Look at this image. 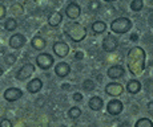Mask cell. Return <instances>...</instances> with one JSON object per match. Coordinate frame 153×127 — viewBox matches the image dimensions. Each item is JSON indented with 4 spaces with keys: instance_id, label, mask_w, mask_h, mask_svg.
Wrapping results in <instances>:
<instances>
[{
    "instance_id": "obj_7",
    "label": "cell",
    "mask_w": 153,
    "mask_h": 127,
    "mask_svg": "<svg viewBox=\"0 0 153 127\" xmlns=\"http://www.w3.org/2000/svg\"><path fill=\"white\" fill-rule=\"evenodd\" d=\"M119 46V40L113 35H108L107 37L102 40V49L105 52H114Z\"/></svg>"
},
{
    "instance_id": "obj_36",
    "label": "cell",
    "mask_w": 153,
    "mask_h": 127,
    "mask_svg": "<svg viewBox=\"0 0 153 127\" xmlns=\"http://www.w3.org/2000/svg\"><path fill=\"white\" fill-rule=\"evenodd\" d=\"M3 73H4V70H3V69H1V68H0V77H1V76H3Z\"/></svg>"
},
{
    "instance_id": "obj_10",
    "label": "cell",
    "mask_w": 153,
    "mask_h": 127,
    "mask_svg": "<svg viewBox=\"0 0 153 127\" xmlns=\"http://www.w3.org/2000/svg\"><path fill=\"white\" fill-rule=\"evenodd\" d=\"M23 97V91L17 87H10L4 91V98L8 102H16L17 99H20Z\"/></svg>"
},
{
    "instance_id": "obj_3",
    "label": "cell",
    "mask_w": 153,
    "mask_h": 127,
    "mask_svg": "<svg viewBox=\"0 0 153 127\" xmlns=\"http://www.w3.org/2000/svg\"><path fill=\"white\" fill-rule=\"evenodd\" d=\"M131 28H132V21L128 17H117L111 24L112 32L116 35H124L131 31Z\"/></svg>"
},
{
    "instance_id": "obj_15",
    "label": "cell",
    "mask_w": 153,
    "mask_h": 127,
    "mask_svg": "<svg viewBox=\"0 0 153 127\" xmlns=\"http://www.w3.org/2000/svg\"><path fill=\"white\" fill-rule=\"evenodd\" d=\"M42 87H43V81H42L40 78H33V79H31V81L28 82V85H27V90H28L31 94L39 93V91L42 90Z\"/></svg>"
},
{
    "instance_id": "obj_6",
    "label": "cell",
    "mask_w": 153,
    "mask_h": 127,
    "mask_svg": "<svg viewBox=\"0 0 153 127\" xmlns=\"http://www.w3.org/2000/svg\"><path fill=\"white\" fill-rule=\"evenodd\" d=\"M123 110H124V105H123L121 101H119V99H112V101H109L107 103V111L108 114L111 115H119L123 113Z\"/></svg>"
},
{
    "instance_id": "obj_21",
    "label": "cell",
    "mask_w": 153,
    "mask_h": 127,
    "mask_svg": "<svg viewBox=\"0 0 153 127\" xmlns=\"http://www.w3.org/2000/svg\"><path fill=\"white\" fill-rule=\"evenodd\" d=\"M4 28L8 32H13L17 28V21L15 19H12V17H10V19H7L4 21Z\"/></svg>"
},
{
    "instance_id": "obj_25",
    "label": "cell",
    "mask_w": 153,
    "mask_h": 127,
    "mask_svg": "<svg viewBox=\"0 0 153 127\" xmlns=\"http://www.w3.org/2000/svg\"><path fill=\"white\" fill-rule=\"evenodd\" d=\"M11 12L13 15H16V16H22V15L24 13V8H23V5H20L19 3H15V4L11 5Z\"/></svg>"
},
{
    "instance_id": "obj_9",
    "label": "cell",
    "mask_w": 153,
    "mask_h": 127,
    "mask_svg": "<svg viewBox=\"0 0 153 127\" xmlns=\"http://www.w3.org/2000/svg\"><path fill=\"white\" fill-rule=\"evenodd\" d=\"M65 15L69 17L71 20H76L80 17L81 15V8L77 3H69L65 8Z\"/></svg>"
},
{
    "instance_id": "obj_19",
    "label": "cell",
    "mask_w": 153,
    "mask_h": 127,
    "mask_svg": "<svg viewBox=\"0 0 153 127\" xmlns=\"http://www.w3.org/2000/svg\"><path fill=\"white\" fill-rule=\"evenodd\" d=\"M141 90V84L137 79H129L126 84V91L131 94H137Z\"/></svg>"
},
{
    "instance_id": "obj_27",
    "label": "cell",
    "mask_w": 153,
    "mask_h": 127,
    "mask_svg": "<svg viewBox=\"0 0 153 127\" xmlns=\"http://www.w3.org/2000/svg\"><path fill=\"white\" fill-rule=\"evenodd\" d=\"M4 62L8 65V66H12V65L16 64V56L12 54V53H10V54L4 56Z\"/></svg>"
},
{
    "instance_id": "obj_4",
    "label": "cell",
    "mask_w": 153,
    "mask_h": 127,
    "mask_svg": "<svg viewBox=\"0 0 153 127\" xmlns=\"http://www.w3.org/2000/svg\"><path fill=\"white\" fill-rule=\"evenodd\" d=\"M36 64L42 70H48L55 64V60L52 57V54H49V53H42L36 57Z\"/></svg>"
},
{
    "instance_id": "obj_8",
    "label": "cell",
    "mask_w": 153,
    "mask_h": 127,
    "mask_svg": "<svg viewBox=\"0 0 153 127\" xmlns=\"http://www.w3.org/2000/svg\"><path fill=\"white\" fill-rule=\"evenodd\" d=\"M123 91H124V87H123V85L119 84V82H109V84L105 85V93L111 97L121 95Z\"/></svg>"
},
{
    "instance_id": "obj_33",
    "label": "cell",
    "mask_w": 153,
    "mask_h": 127,
    "mask_svg": "<svg viewBox=\"0 0 153 127\" xmlns=\"http://www.w3.org/2000/svg\"><path fill=\"white\" fill-rule=\"evenodd\" d=\"M146 106H148V107H146V109H148V113L153 114V102H148V105H146Z\"/></svg>"
},
{
    "instance_id": "obj_28",
    "label": "cell",
    "mask_w": 153,
    "mask_h": 127,
    "mask_svg": "<svg viewBox=\"0 0 153 127\" xmlns=\"http://www.w3.org/2000/svg\"><path fill=\"white\" fill-rule=\"evenodd\" d=\"M88 8H89V11H92V12H97L100 8H101V4H100L99 0H92V1L89 3V5H88Z\"/></svg>"
},
{
    "instance_id": "obj_2",
    "label": "cell",
    "mask_w": 153,
    "mask_h": 127,
    "mask_svg": "<svg viewBox=\"0 0 153 127\" xmlns=\"http://www.w3.org/2000/svg\"><path fill=\"white\" fill-rule=\"evenodd\" d=\"M65 33L73 43H81L87 37V28L80 23H69L65 28Z\"/></svg>"
},
{
    "instance_id": "obj_37",
    "label": "cell",
    "mask_w": 153,
    "mask_h": 127,
    "mask_svg": "<svg viewBox=\"0 0 153 127\" xmlns=\"http://www.w3.org/2000/svg\"><path fill=\"white\" fill-rule=\"evenodd\" d=\"M104 1H107V3H112V1H116V0H104Z\"/></svg>"
},
{
    "instance_id": "obj_23",
    "label": "cell",
    "mask_w": 153,
    "mask_h": 127,
    "mask_svg": "<svg viewBox=\"0 0 153 127\" xmlns=\"http://www.w3.org/2000/svg\"><path fill=\"white\" fill-rule=\"evenodd\" d=\"M144 7V3L143 0H132L131 1V10L133 12H140Z\"/></svg>"
},
{
    "instance_id": "obj_13",
    "label": "cell",
    "mask_w": 153,
    "mask_h": 127,
    "mask_svg": "<svg viewBox=\"0 0 153 127\" xmlns=\"http://www.w3.org/2000/svg\"><path fill=\"white\" fill-rule=\"evenodd\" d=\"M53 52L56 53V56H59L61 58L67 57L69 53V46L63 41H57V43L53 44Z\"/></svg>"
},
{
    "instance_id": "obj_35",
    "label": "cell",
    "mask_w": 153,
    "mask_h": 127,
    "mask_svg": "<svg viewBox=\"0 0 153 127\" xmlns=\"http://www.w3.org/2000/svg\"><path fill=\"white\" fill-rule=\"evenodd\" d=\"M148 21H149V25H151V26H152V28H153V13L151 15V16H149Z\"/></svg>"
},
{
    "instance_id": "obj_32",
    "label": "cell",
    "mask_w": 153,
    "mask_h": 127,
    "mask_svg": "<svg viewBox=\"0 0 153 127\" xmlns=\"http://www.w3.org/2000/svg\"><path fill=\"white\" fill-rule=\"evenodd\" d=\"M83 57H84V53H81V52H76V54H75V58H76V60H81Z\"/></svg>"
},
{
    "instance_id": "obj_20",
    "label": "cell",
    "mask_w": 153,
    "mask_h": 127,
    "mask_svg": "<svg viewBox=\"0 0 153 127\" xmlns=\"http://www.w3.org/2000/svg\"><path fill=\"white\" fill-rule=\"evenodd\" d=\"M92 31H93V33H96V35L102 33V32L107 31V24H105L104 21H101V20H97V21H95L92 24Z\"/></svg>"
},
{
    "instance_id": "obj_17",
    "label": "cell",
    "mask_w": 153,
    "mask_h": 127,
    "mask_svg": "<svg viewBox=\"0 0 153 127\" xmlns=\"http://www.w3.org/2000/svg\"><path fill=\"white\" fill-rule=\"evenodd\" d=\"M61 21H63V13H61L60 11H55V12H52V15H49V17H48V24L51 26H57Z\"/></svg>"
},
{
    "instance_id": "obj_14",
    "label": "cell",
    "mask_w": 153,
    "mask_h": 127,
    "mask_svg": "<svg viewBox=\"0 0 153 127\" xmlns=\"http://www.w3.org/2000/svg\"><path fill=\"white\" fill-rule=\"evenodd\" d=\"M71 73V66L67 62H59V64H56L55 65V74L56 76H59V77H67Z\"/></svg>"
},
{
    "instance_id": "obj_29",
    "label": "cell",
    "mask_w": 153,
    "mask_h": 127,
    "mask_svg": "<svg viewBox=\"0 0 153 127\" xmlns=\"http://www.w3.org/2000/svg\"><path fill=\"white\" fill-rule=\"evenodd\" d=\"M0 127H12V122L10 119H7V118H4L0 122Z\"/></svg>"
},
{
    "instance_id": "obj_1",
    "label": "cell",
    "mask_w": 153,
    "mask_h": 127,
    "mask_svg": "<svg viewBox=\"0 0 153 127\" xmlns=\"http://www.w3.org/2000/svg\"><path fill=\"white\" fill-rule=\"evenodd\" d=\"M145 51L141 46H134L128 52L126 56V66L131 74L140 76L145 69Z\"/></svg>"
},
{
    "instance_id": "obj_11",
    "label": "cell",
    "mask_w": 153,
    "mask_h": 127,
    "mask_svg": "<svg viewBox=\"0 0 153 127\" xmlns=\"http://www.w3.org/2000/svg\"><path fill=\"white\" fill-rule=\"evenodd\" d=\"M27 43L25 40V36L22 33H15L10 37V46L13 49H20L24 46V44Z\"/></svg>"
},
{
    "instance_id": "obj_18",
    "label": "cell",
    "mask_w": 153,
    "mask_h": 127,
    "mask_svg": "<svg viewBox=\"0 0 153 127\" xmlns=\"http://www.w3.org/2000/svg\"><path fill=\"white\" fill-rule=\"evenodd\" d=\"M31 45H32V48L36 49V51H43V49H45L47 43L42 36H35L31 40Z\"/></svg>"
},
{
    "instance_id": "obj_34",
    "label": "cell",
    "mask_w": 153,
    "mask_h": 127,
    "mask_svg": "<svg viewBox=\"0 0 153 127\" xmlns=\"http://www.w3.org/2000/svg\"><path fill=\"white\" fill-rule=\"evenodd\" d=\"M119 127H131V125H129V122H123L119 125Z\"/></svg>"
},
{
    "instance_id": "obj_31",
    "label": "cell",
    "mask_w": 153,
    "mask_h": 127,
    "mask_svg": "<svg viewBox=\"0 0 153 127\" xmlns=\"http://www.w3.org/2000/svg\"><path fill=\"white\" fill-rule=\"evenodd\" d=\"M83 98L84 97H83V94L81 93H73V101L75 102H81L83 101Z\"/></svg>"
},
{
    "instance_id": "obj_26",
    "label": "cell",
    "mask_w": 153,
    "mask_h": 127,
    "mask_svg": "<svg viewBox=\"0 0 153 127\" xmlns=\"http://www.w3.org/2000/svg\"><path fill=\"white\" fill-rule=\"evenodd\" d=\"M83 89L85 91H92L95 90V82L92 81V79H85L83 82Z\"/></svg>"
},
{
    "instance_id": "obj_12",
    "label": "cell",
    "mask_w": 153,
    "mask_h": 127,
    "mask_svg": "<svg viewBox=\"0 0 153 127\" xmlns=\"http://www.w3.org/2000/svg\"><path fill=\"white\" fill-rule=\"evenodd\" d=\"M124 74H125V69L121 65H113L107 70V76L112 79H119L121 77H124Z\"/></svg>"
},
{
    "instance_id": "obj_22",
    "label": "cell",
    "mask_w": 153,
    "mask_h": 127,
    "mask_svg": "<svg viewBox=\"0 0 153 127\" xmlns=\"http://www.w3.org/2000/svg\"><path fill=\"white\" fill-rule=\"evenodd\" d=\"M134 127H153V123L149 118H140L136 122Z\"/></svg>"
},
{
    "instance_id": "obj_16",
    "label": "cell",
    "mask_w": 153,
    "mask_h": 127,
    "mask_svg": "<svg viewBox=\"0 0 153 127\" xmlns=\"http://www.w3.org/2000/svg\"><path fill=\"white\" fill-rule=\"evenodd\" d=\"M88 106H89L91 110H93V111H100V110L102 109V106H104V101H102L100 97L95 95V97H92V98L89 99V102H88Z\"/></svg>"
},
{
    "instance_id": "obj_5",
    "label": "cell",
    "mask_w": 153,
    "mask_h": 127,
    "mask_svg": "<svg viewBox=\"0 0 153 127\" xmlns=\"http://www.w3.org/2000/svg\"><path fill=\"white\" fill-rule=\"evenodd\" d=\"M35 72V65L33 64H24L19 70L16 72V79L19 81H24L28 77H31V74H33Z\"/></svg>"
},
{
    "instance_id": "obj_24",
    "label": "cell",
    "mask_w": 153,
    "mask_h": 127,
    "mask_svg": "<svg viewBox=\"0 0 153 127\" xmlns=\"http://www.w3.org/2000/svg\"><path fill=\"white\" fill-rule=\"evenodd\" d=\"M68 117L71 119H77L79 117H81V110L79 107H76V106H73L68 110Z\"/></svg>"
},
{
    "instance_id": "obj_30",
    "label": "cell",
    "mask_w": 153,
    "mask_h": 127,
    "mask_svg": "<svg viewBox=\"0 0 153 127\" xmlns=\"http://www.w3.org/2000/svg\"><path fill=\"white\" fill-rule=\"evenodd\" d=\"M5 15H7V10H5V7L0 3V20L5 19Z\"/></svg>"
}]
</instances>
